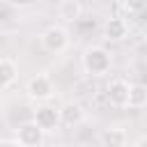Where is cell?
Instances as JSON below:
<instances>
[{
  "label": "cell",
  "mask_w": 147,
  "mask_h": 147,
  "mask_svg": "<svg viewBox=\"0 0 147 147\" xmlns=\"http://www.w3.org/2000/svg\"><path fill=\"white\" fill-rule=\"evenodd\" d=\"M0 147H21L16 140H0Z\"/></svg>",
  "instance_id": "16"
},
{
  "label": "cell",
  "mask_w": 147,
  "mask_h": 147,
  "mask_svg": "<svg viewBox=\"0 0 147 147\" xmlns=\"http://www.w3.org/2000/svg\"><path fill=\"white\" fill-rule=\"evenodd\" d=\"M126 147H129V145H126Z\"/></svg>",
  "instance_id": "18"
},
{
  "label": "cell",
  "mask_w": 147,
  "mask_h": 147,
  "mask_svg": "<svg viewBox=\"0 0 147 147\" xmlns=\"http://www.w3.org/2000/svg\"><path fill=\"white\" fill-rule=\"evenodd\" d=\"M101 145L103 147H126L129 145V136L124 129L119 126H110L101 133Z\"/></svg>",
  "instance_id": "8"
},
{
  "label": "cell",
  "mask_w": 147,
  "mask_h": 147,
  "mask_svg": "<svg viewBox=\"0 0 147 147\" xmlns=\"http://www.w3.org/2000/svg\"><path fill=\"white\" fill-rule=\"evenodd\" d=\"M44 136H46V131H44L34 119H30V122H23V124L16 129V138H14V140H16L21 147H41Z\"/></svg>",
  "instance_id": "4"
},
{
  "label": "cell",
  "mask_w": 147,
  "mask_h": 147,
  "mask_svg": "<svg viewBox=\"0 0 147 147\" xmlns=\"http://www.w3.org/2000/svg\"><path fill=\"white\" fill-rule=\"evenodd\" d=\"M14 11H16V7H14L9 0H0V23L11 21V18H14Z\"/></svg>",
  "instance_id": "13"
},
{
  "label": "cell",
  "mask_w": 147,
  "mask_h": 147,
  "mask_svg": "<svg viewBox=\"0 0 147 147\" xmlns=\"http://www.w3.org/2000/svg\"><path fill=\"white\" fill-rule=\"evenodd\" d=\"M122 5H124V9L131 11V14H140V11L147 9V0H122Z\"/></svg>",
  "instance_id": "14"
},
{
  "label": "cell",
  "mask_w": 147,
  "mask_h": 147,
  "mask_svg": "<svg viewBox=\"0 0 147 147\" xmlns=\"http://www.w3.org/2000/svg\"><path fill=\"white\" fill-rule=\"evenodd\" d=\"M46 133L48 131H55L60 124H62V117H60V108H53V106H39L34 110V117H32Z\"/></svg>",
  "instance_id": "6"
},
{
  "label": "cell",
  "mask_w": 147,
  "mask_h": 147,
  "mask_svg": "<svg viewBox=\"0 0 147 147\" xmlns=\"http://www.w3.org/2000/svg\"><path fill=\"white\" fill-rule=\"evenodd\" d=\"M60 14H62V18H67V21H76V18L80 16V5L74 2V0H69V2H64V5L60 7Z\"/></svg>",
  "instance_id": "12"
},
{
  "label": "cell",
  "mask_w": 147,
  "mask_h": 147,
  "mask_svg": "<svg viewBox=\"0 0 147 147\" xmlns=\"http://www.w3.org/2000/svg\"><path fill=\"white\" fill-rule=\"evenodd\" d=\"M16 78H18V67H16V62L9 60V57H0V87L11 85Z\"/></svg>",
  "instance_id": "10"
},
{
  "label": "cell",
  "mask_w": 147,
  "mask_h": 147,
  "mask_svg": "<svg viewBox=\"0 0 147 147\" xmlns=\"http://www.w3.org/2000/svg\"><path fill=\"white\" fill-rule=\"evenodd\" d=\"M140 147H147V142H142V145H140Z\"/></svg>",
  "instance_id": "17"
},
{
  "label": "cell",
  "mask_w": 147,
  "mask_h": 147,
  "mask_svg": "<svg viewBox=\"0 0 147 147\" xmlns=\"http://www.w3.org/2000/svg\"><path fill=\"white\" fill-rule=\"evenodd\" d=\"M25 92L32 101H48L55 94V87H53V80L46 74H37L25 83Z\"/></svg>",
  "instance_id": "3"
},
{
  "label": "cell",
  "mask_w": 147,
  "mask_h": 147,
  "mask_svg": "<svg viewBox=\"0 0 147 147\" xmlns=\"http://www.w3.org/2000/svg\"><path fill=\"white\" fill-rule=\"evenodd\" d=\"M80 62H83L85 74L99 78V76H106V74L110 71V67H113V55H110V51L103 48V46H87V48L83 51Z\"/></svg>",
  "instance_id": "1"
},
{
  "label": "cell",
  "mask_w": 147,
  "mask_h": 147,
  "mask_svg": "<svg viewBox=\"0 0 147 147\" xmlns=\"http://www.w3.org/2000/svg\"><path fill=\"white\" fill-rule=\"evenodd\" d=\"M9 2H11V5L16 7V9H23V7H30V5L34 2V0H9Z\"/></svg>",
  "instance_id": "15"
},
{
  "label": "cell",
  "mask_w": 147,
  "mask_h": 147,
  "mask_svg": "<svg viewBox=\"0 0 147 147\" xmlns=\"http://www.w3.org/2000/svg\"><path fill=\"white\" fill-rule=\"evenodd\" d=\"M145 106H147V85L131 83V92H129V108H145Z\"/></svg>",
  "instance_id": "11"
},
{
  "label": "cell",
  "mask_w": 147,
  "mask_h": 147,
  "mask_svg": "<svg viewBox=\"0 0 147 147\" xmlns=\"http://www.w3.org/2000/svg\"><path fill=\"white\" fill-rule=\"evenodd\" d=\"M126 34H129V25H126V21L124 18H108L106 23H103V37L106 39H110V41H122V39H126Z\"/></svg>",
  "instance_id": "7"
},
{
  "label": "cell",
  "mask_w": 147,
  "mask_h": 147,
  "mask_svg": "<svg viewBox=\"0 0 147 147\" xmlns=\"http://www.w3.org/2000/svg\"><path fill=\"white\" fill-rule=\"evenodd\" d=\"M129 92H131V83H126L124 78H115L106 87V96H108L110 106H115V108L129 106Z\"/></svg>",
  "instance_id": "5"
},
{
  "label": "cell",
  "mask_w": 147,
  "mask_h": 147,
  "mask_svg": "<svg viewBox=\"0 0 147 147\" xmlns=\"http://www.w3.org/2000/svg\"><path fill=\"white\" fill-rule=\"evenodd\" d=\"M60 117H62V124H67V126H76V124H80L83 119H85V110L78 106V103H64L62 108H60Z\"/></svg>",
  "instance_id": "9"
},
{
  "label": "cell",
  "mask_w": 147,
  "mask_h": 147,
  "mask_svg": "<svg viewBox=\"0 0 147 147\" xmlns=\"http://www.w3.org/2000/svg\"><path fill=\"white\" fill-rule=\"evenodd\" d=\"M71 44V37H69V30L64 25H48L44 32H41V46L48 51V53H64Z\"/></svg>",
  "instance_id": "2"
}]
</instances>
